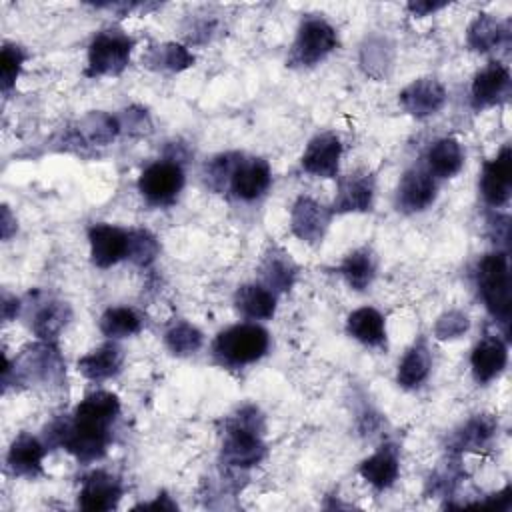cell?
Here are the masks:
<instances>
[{
    "label": "cell",
    "mask_w": 512,
    "mask_h": 512,
    "mask_svg": "<svg viewBox=\"0 0 512 512\" xmlns=\"http://www.w3.org/2000/svg\"><path fill=\"white\" fill-rule=\"evenodd\" d=\"M446 6V2H408V10L414 14V16H428L430 12L438 10Z\"/></svg>",
    "instance_id": "cell-38"
},
{
    "label": "cell",
    "mask_w": 512,
    "mask_h": 512,
    "mask_svg": "<svg viewBox=\"0 0 512 512\" xmlns=\"http://www.w3.org/2000/svg\"><path fill=\"white\" fill-rule=\"evenodd\" d=\"M338 270L352 290L362 292L372 284V280L376 276V258H374L372 250L358 248L342 260Z\"/></svg>",
    "instance_id": "cell-27"
},
{
    "label": "cell",
    "mask_w": 512,
    "mask_h": 512,
    "mask_svg": "<svg viewBox=\"0 0 512 512\" xmlns=\"http://www.w3.org/2000/svg\"><path fill=\"white\" fill-rule=\"evenodd\" d=\"M496 426L498 424L490 416H474L458 432H454V436L450 438V446L456 452L480 450L494 436Z\"/></svg>",
    "instance_id": "cell-28"
},
{
    "label": "cell",
    "mask_w": 512,
    "mask_h": 512,
    "mask_svg": "<svg viewBox=\"0 0 512 512\" xmlns=\"http://www.w3.org/2000/svg\"><path fill=\"white\" fill-rule=\"evenodd\" d=\"M164 342L172 354L190 356L202 348L204 336L196 326L188 322H178L164 334Z\"/></svg>",
    "instance_id": "cell-32"
},
{
    "label": "cell",
    "mask_w": 512,
    "mask_h": 512,
    "mask_svg": "<svg viewBox=\"0 0 512 512\" xmlns=\"http://www.w3.org/2000/svg\"><path fill=\"white\" fill-rule=\"evenodd\" d=\"M124 352L116 342H106L78 360V370L88 380H106L120 372Z\"/></svg>",
    "instance_id": "cell-19"
},
{
    "label": "cell",
    "mask_w": 512,
    "mask_h": 512,
    "mask_svg": "<svg viewBox=\"0 0 512 512\" xmlns=\"http://www.w3.org/2000/svg\"><path fill=\"white\" fill-rule=\"evenodd\" d=\"M464 164V152L456 138H440L426 152V170L434 178H452Z\"/></svg>",
    "instance_id": "cell-24"
},
{
    "label": "cell",
    "mask_w": 512,
    "mask_h": 512,
    "mask_svg": "<svg viewBox=\"0 0 512 512\" xmlns=\"http://www.w3.org/2000/svg\"><path fill=\"white\" fill-rule=\"evenodd\" d=\"M68 318H70L68 304L50 300V302H44V306L38 308V312L34 314L32 330L38 338H42L44 342H50L62 332V328L68 324Z\"/></svg>",
    "instance_id": "cell-29"
},
{
    "label": "cell",
    "mask_w": 512,
    "mask_h": 512,
    "mask_svg": "<svg viewBox=\"0 0 512 512\" xmlns=\"http://www.w3.org/2000/svg\"><path fill=\"white\" fill-rule=\"evenodd\" d=\"M10 226H12V216H10L8 206H4L2 208V236H4V240L10 238Z\"/></svg>",
    "instance_id": "cell-41"
},
{
    "label": "cell",
    "mask_w": 512,
    "mask_h": 512,
    "mask_svg": "<svg viewBox=\"0 0 512 512\" xmlns=\"http://www.w3.org/2000/svg\"><path fill=\"white\" fill-rule=\"evenodd\" d=\"M120 414L116 394L96 390L84 396L74 408L70 420H60L50 426L52 442L66 448L80 462H92L106 454L112 440L110 426Z\"/></svg>",
    "instance_id": "cell-1"
},
{
    "label": "cell",
    "mask_w": 512,
    "mask_h": 512,
    "mask_svg": "<svg viewBox=\"0 0 512 512\" xmlns=\"http://www.w3.org/2000/svg\"><path fill=\"white\" fill-rule=\"evenodd\" d=\"M436 178L420 166L408 168L396 188V206L402 212L414 214L426 210L436 200Z\"/></svg>",
    "instance_id": "cell-8"
},
{
    "label": "cell",
    "mask_w": 512,
    "mask_h": 512,
    "mask_svg": "<svg viewBox=\"0 0 512 512\" xmlns=\"http://www.w3.org/2000/svg\"><path fill=\"white\" fill-rule=\"evenodd\" d=\"M160 244L154 234L148 230H130L128 232V254L126 258L136 266H148L156 260Z\"/></svg>",
    "instance_id": "cell-34"
},
{
    "label": "cell",
    "mask_w": 512,
    "mask_h": 512,
    "mask_svg": "<svg viewBox=\"0 0 512 512\" xmlns=\"http://www.w3.org/2000/svg\"><path fill=\"white\" fill-rule=\"evenodd\" d=\"M446 102V90L436 78H418L400 92L402 108L416 116L426 118L436 114Z\"/></svg>",
    "instance_id": "cell-17"
},
{
    "label": "cell",
    "mask_w": 512,
    "mask_h": 512,
    "mask_svg": "<svg viewBox=\"0 0 512 512\" xmlns=\"http://www.w3.org/2000/svg\"><path fill=\"white\" fill-rule=\"evenodd\" d=\"M272 182L270 166L262 158H244L238 162L230 178V190L238 200L252 202L266 194Z\"/></svg>",
    "instance_id": "cell-16"
},
{
    "label": "cell",
    "mask_w": 512,
    "mask_h": 512,
    "mask_svg": "<svg viewBox=\"0 0 512 512\" xmlns=\"http://www.w3.org/2000/svg\"><path fill=\"white\" fill-rule=\"evenodd\" d=\"M508 30L492 16V14H478L468 28V46L478 52H488L502 42Z\"/></svg>",
    "instance_id": "cell-31"
},
{
    "label": "cell",
    "mask_w": 512,
    "mask_h": 512,
    "mask_svg": "<svg viewBox=\"0 0 512 512\" xmlns=\"http://www.w3.org/2000/svg\"><path fill=\"white\" fill-rule=\"evenodd\" d=\"M268 344V332L260 324L246 322L222 330L212 344V352L226 366H244L260 360Z\"/></svg>",
    "instance_id": "cell-3"
},
{
    "label": "cell",
    "mask_w": 512,
    "mask_h": 512,
    "mask_svg": "<svg viewBox=\"0 0 512 512\" xmlns=\"http://www.w3.org/2000/svg\"><path fill=\"white\" fill-rule=\"evenodd\" d=\"M134 48V40L116 28L98 32L88 46V68L86 76H116L128 62Z\"/></svg>",
    "instance_id": "cell-5"
},
{
    "label": "cell",
    "mask_w": 512,
    "mask_h": 512,
    "mask_svg": "<svg viewBox=\"0 0 512 512\" xmlns=\"http://www.w3.org/2000/svg\"><path fill=\"white\" fill-rule=\"evenodd\" d=\"M184 186V170L176 160H158L150 164L138 180L140 194L150 204H172Z\"/></svg>",
    "instance_id": "cell-7"
},
{
    "label": "cell",
    "mask_w": 512,
    "mask_h": 512,
    "mask_svg": "<svg viewBox=\"0 0 512 512\" xmlns=\"http://www.w3.org/2000/svg\"><path fill=\"white\" fill-rule=\"evenodd\" d=\"M338 46L336 30L320 16L302 20L292 50L288 54L290 66H314L324 60Z\"/></svg>",
    "instance_id": "cell-6"
},
{
    "label": "cell",
    "mask_w": 512,
    "mask_h": 512,
    "mask_svg": "<svg viewBox=\"0 0 512 512\" xmlns=\"http://www.w3.org/2000/svg\"><path fill=\"white\" fill-rule=\"evenodd\" d=\"M432 356L424 340L414 342L398 364V384L402 388H418L430 374Z\"/></svg>",
    "instance_id": "cell-26"
},
{
    "label": "cell",
    "mask_w": 512,
    "mask_h": 512,
    "mask_svg": "<svg viewBox=\"0 0 512 512\" xmlns=\"http://www.w3.org/2000/svg\"><path fill=\"white\" fill-rule=\"evenodd\" d=\"M120 496H122L120 480L110 472L94 470L82 482V488L78 494V506L90 512H104V510L116 508Z\"/></svg>",
    "instance_id": "cell-15"
},
{
    "label": "cell",
    "mask_w": 512,
    "mask_h": 512,
    "mask_svg": "<svg viewBox=\"0 0 512 512\" xmlns=\"http://www.w3.org/2000/svg\"><path fill=\"white\" fill-rule=\"evenodd\" d=\"M240 160H242V154H236V152H228V154H220V156L212 158L210 164L206 166L208 186L214 190H222L226 184H230L232 172L236 170Z\"/></svg>",
    "instance_id": "cell-36"
},
{
    "label": "cell",
    "mask_w": 512,
    "mask_h": 512,
    "mask_svg": "<svg viewBox=\"0 0 512 512\" xmlns=\"http://www.w3.org/2000/svg\"><path fill=\"white\" fill-rule=\"evenodd\" d=\"M476 282L488 312L508 328L510 320V270L502 250L486 254L476 268Z\"/></svg>",
    "instance_id": "cell-4"
},
{
    "label": "cell",
    "mask_w": 512,
    "mask_h": 512,
    "mask_svg": "<svg viewBox=\"0 0 512 512\" xmlns=\"http://www.w3.org/2000/svg\"><path fill=\"white\" fill-rule=\"evenodd\" d=\"M88 242L90 260L98 268H110L128 254V232L106 222H98L88 228Z\"/></svg>",
    "instance_id": "cell-9"
},
{
    "label": "cell",
    "mask_w": 512,
    "mask_h": 512,
    "mask_svg": "<svg viewBox=\"0 0 512 512\" xmlns=\"http://www.w3.org/2000/svg\"><path fill=\"white\" fill-rule=\"evenodd\" d=\"M346 330L354 340H358L370 348L384 346V342H386L384 316L376 308H370V306L354 310L346 320Z\"/></svg>",
    "instance_id": "cell-22"
},
{
    "label": "cell",
    "mask_w": 512,
    "mask_h": 512,
    "mask_svg": "<svg viewBox=\"0 0 512 512\" xmlns=\"http://www.w3.org/2000/svg\"><path fill=\"white\" fill-rule=\"evenodd\" d=\"M26 62V54L20 46L16 44H10L6 42L2 46V56H0V84H2V90L8 92L14 84H16V78L22 70Z\"/></svg>",
    "instance_id": "cell-35"
},
{
    "label": "cell",
    "mask_w": 512,
    "mask_h": 512,
    "mask_svg": "<svg viewBox=\"0 0 512 512\" xmlns=\"http://www.w3.org/2000/svg\"><path fill=\"white\" fill-rule=\"evenodd\" d=\"M510 70L502 62H488L472 80V106L484 110L504 102L510 94Z\"/></svg>",
    "instance_id": "cell-13"
},
{
    "label": "cell",
    "mask_w": 512,
    "mask_h": 512,
    "mask_svg": "<svg viewBox=\"0 0 512 512\" xmlns=\"http://www.w3.org/2000/svg\"><path fill=\"white\" fill-rule=\"evenodd\" d=\"M136 508H160V510H174L176 508V504L174 502H170L168 500V496H158L154 502H150V504H140V506H136Z\"/></svg>",
    "instance_id": "cell-40"
},
{
    "label": "cell",
    "mask_w": 512,
    "mask_h": 512,
    "mask_svg": "<svg viewBox=\"0 0 512 512\" xmlns=\"http://www.w3.org/2000/svg\"><path fill=\"white\" fill-rule=\"evenodd\" d=\"M142 328L140 316L128 308V306H114L108 308L100 316V332L112 340L128 338L132 334H138Z\"/></svg>",
    "instance_id": "cell-30"
},
{
    "label": "cell",
    "mask_w": 512,
    "mask_h": 512,
    "mask_svg": "<svg viewBox=\"0 0 512 512\" xmlns=\"http://www.w3.org/2000/svg\"><path fill=\"white\" fill-rule=\"evenodd\" d=\"M480 192L486 204L500 208L506 206L512 192V152L504 146L496 158L484 164L480 176Z\"/></svg>",
    "instance_id": "cell-10"
},
{
    "label": "cell",
    "mask_w": 512,
    "mask_h": 512,
    "mask_svg": "<svg viewBox=\"0 0 512 512\" xmlns=\"http://www.w3.org/2000/svg\"><path fill=\"white\" fill-rule=\"evenodd\" d=\"M340 156H342L340 138L334 132H322L308 142V146L300 158V164H302L304 172H308L312 176L336 178Z\"/></svg>",
    "instance_id": "cell-12"
},
{
    "label": "cell",
    "mask_w": 512,
    "mask_h": 512,
    "mask_svg": "<svg viewBox=\"0 0 512 512\" xmlns=\"http://www.w3.org/2000/svg\"><path fill=\"white\" fill-rule=\"evenodd\" d=\"M466 330H468V316L462 314V312H448L436 324V336L440 340L458 338Z\"/></svg>",
    "instance_id": "cell-37"
},
{
    "label": "cell",
    "mask_w": 512,
    "mask_h": 512,
    "mask_svg": "<svg viewBox=\"0 0 512 512\" xmlns=\"http://www.w3.org/2000/svg\"><path fill=\"white\" fill-rule=\"evenodd\" d=\"M234 306L248 320H268L276 312V294L264 284H244L234 294Z\"/></svg>",
    "instance_id": "cell-21"
},
{
    "label": "cell",
    "mask_w": 512,
    "mask_h": 512,
    "mask_svg": "<svg viewBox=\"0 0 512 512\" xmlns=\"http://www.w3.org/2000/svg\"><path fill=\"white\" fill-rule=\"evenodd\" d=\"M262 418L256 408H242L226 424L222 460L234 468L256 466L264 454L266 446L262 442Z\"/></svg>",
    "instance_id": "cell-2"
},
{
    "label": "cell",
    "mask_w": 512,
    "mask_h": 512,
    "mask_svg": "<svg viewBox=\"0 0 512 512\" xmlns=\"http://www.w3.org/2000/svg\"><path fill=\"white\" fill-rule=\"evenodd\" d=\"M146 60H148L150 64H158V68H162V70L180 72V70L192 66L194 56L188 52L186 46L168 42V44H162V46L152 48V50L148 52V58H146Z\"/></svg>",
    "instance_id": "cell-33"
},
{
    "label": "cell",
    "mask_w": 512,
    "mask_h": 512,
    "mask_svg": "<svg viewBox=\"0 0 512 512\" xmlns=\"http://www.w3.org/2000/svg\"><path fill=\"white\" fill-rule=\"evenodd\" d=\"M374 202V176L366 170H356L338 180L336 198L332 202V212H366Z\"/></svg>",
    "instance_id": "cell-14"
},
{
    "label": "cell",
    "mask_w": 512,
    "mask_h": 512,
    "mask_svg": "<svg viewBox=\"0 0 512 512\" xmlns=\"http://www.w3.org/2000/svg\"><path fill=\"white\" fill-rule=\"evenodd\" d=\"M508 362V348L498 336H484L470 354V366L476 382L486 384L494 380Z\"/></svg>",
    "instance_id": "cell-18"
},
{
    "label": "cell",
    "mask_w": 512,
    "mask_h": 512,
    "mask_svg": "<svg viewBox=\"0 0 512 512\" xmlns=\"http://www.w3.org/2000/svg\"><path fill=\"white\" fill-rule=\"evenodd\" d=\"M296 274H298V266L294 264L290 254L284 252L282 248H272L260 264L262 284L270 288L274 294L290 290L296 280Z\"/></svg>",
    "instance_id": "cell-25"
},
{
    "label": "cell",
    "mask_w": 512,
    "mask_h": 512,
    "mask_svg": "<svg viewBox=\"0 0 512 512\" xmlns=\"http://www.w3.org/2000/svg\"><path fill=\"white\" fill-rule=\"evenodd\" d=\"M358 472L376 490L390 488L396 482L398 472H400L396 448L394 446H382L378 452H374L370 458H366L360 464Z\"/></svg>",
    "instance_id": "cell-23"
},
{
    "label": "cell",
    "mask_w": 512,
    "mask_h": 512,
    "mask_svg": "<svg viewBox=\"0 0 512 512\" xmlns=\"http://www.w3.org/2000/svg\"><path fill=\"white\" fill-rule=\"evenodd\" d=\"M18 308H20V302L16 298H10V296H4V304H2V316L4 320H10L12 316L18 314Z\"/></svg>",
    "instance_id": "cell-39"
},
{
    "label": "cell",
    "mask_w": 512,
    "mask_h": 512,
    "mask_svg": "<svg viewBox=\"0 0 512 512\" xmlns=\"http://www.w3.org/2000/svg\"><path fill=\"white\" fill-rule=\"evenodd\" d=\"M44 454H46V446L38 438L30 434H20L12 442L6 462L16 476H36L42 472Z\"/></svg>",
    "instance_id": "cell-20"
},
{
    "label": "cell",
    "mask_w": 512,
    "mask_h": 512,
    "mask_svg": "<svg viewBox=\"0 0 512 512\" xmlns=\"http://www.w3.org/2000/svg\"><path fill=\"white\" fill-rule=\"evenodd\" d=\"M332 210L322 206L310 196H300L290 212V228L296 238H300L306 244H318L322 242L326 228L330 224Z\"/></svg>",
    "instance_id": "cell-11"
}]
</instances>
